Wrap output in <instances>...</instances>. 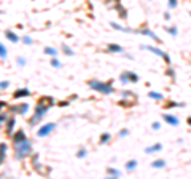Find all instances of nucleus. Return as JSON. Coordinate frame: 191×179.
I'll return each instance as SVG.
<instances>
[{
  "label": "nucleus",
  "instance_id": "20e7f679",
  "mask_svg": "<svg viewBox=\"0 0 191 179\" xmlns=\"http://www.w3.org/2000/svg\"><path fill=\"white\" fill-rule=\"evenodd\" d=\"M5 149H7L5 144L0 146V163H2V160H3V154H5Z\"/></svg>",
  "mask_w": 191,
  "mask_h": 179
},
{
  "label": "nucleus",
  "instance_id": "f257e3e1",
  "mask_svg": "<svg viewBox=\"0 0 191 179\" xmlns=\"http://www.w3.org/2000/svg\"><path fill=\"white\" fill-rule=\"evenodd\" d=\"M53 128H54V125H53V123H49V125H46V128H41V130L38 131V134H40V136L48 134V133H49L51 130H53Z\"/></svg>",
  "mask_w": 191,
  "mask_h": 179
},
{
  "label": "nucleus",
  "instance_id": "0eeeda50",
  "mask_svg": "<svg viewBox=\"0 0 191 179\" xmlns=\"http://www.w3.org/2000/svg\"><path fill=\"white\" fill-rule=\"evenodd\" d=\"M8 39H10V40H13V42H15V40H16V37H15V35L11 34V32H8Z\"/></svg>",
  "mask_w": 191,
  "mask_h": 179
},
{
  "label": "nucleus",
  "instance_id": "423d86ee",
  "mask_svg": "<svg viewBox=\"0 0 191 179\" xmlns=\"http://www.w3.org/2000/svg\"><path fill=\"white\" fill-rule=\"evenodd\" d=\"M26 94H27V91H16V93H15L16 98H19V96H26Z\"/></svg>",
  "mask_w": 191,
  "mask_h": 179
},
{
  "label": "nucleus",
  "instance_id": "9b49d317",
  "mask_svg": "<svg viewBox=\"0 0 191 179\" xmlns=\"http://www.w3.org/2000/svg\"><path fill=\"white\" fill-rule=\"evenodd\" d=\"M169 3H170V5H172V7H175V0H170V2H169Z\"/></svg>",
  "mask_w": 191,
  "mask_h": 179
},
{
  "label": "nucleus",
  "instance_id": "7ed1b4c3",
  "mask_svg": "<svg viewBox=\"0 0 191 179\" xmlns=\"http://www.w3.org/2000/svg\"><path fill=\"white\" fill-rule=\"evenodd\" d=\"M15 142H24V133H22V131L16 133V136H15Z\"/></svg>",
  "mask_w": 191,
  "mask_h": 179
},
{
  "label": "nucleus",
  "instance_id": "f03ea898",
  "mask_svg": "<svg viewBox=\"0 0 191 179\" xmlns=\"http://www.w3.org/2000/svg\"><path fill=\"white\" fill-rule=\"evenodd\" d=\"M92 86H97V90L104 91V93H110V88H107L105 85H100V83H91Z\"/></svg>",
  "mask_w": 191,
  "mask_h": 179
},
{
  "label": "nucleus",
  "instance_id": "6e6552de",
  "mask_svg": "<svg viewBox=\"0 0 191 179\" xmlns=\"http://www.w3.org/2000/svg\"><path fill=\"white\" fill-rule=\"evenodd\" d=\"M0 56H5V50H3L2 45H0Z\"/></svg>",
  "mask_w": 191,
  "mask_h": 179
},
{
  "label": "nucleus",
  "instance_id": "1a4fd4ad",
  "mask_svg": "<svg viewBox=\"0 0 191 179\" xmlns=\"http://www.w3.org/2000/svg\"><path fill=\"white\" fill-rule=\"evenodd\" d=\"M110 48L113 50V51H119V47H115V45H110Z\"/></svg>",
  "mask_w": 191,
  "mask_h": 179
},
{
  "label": "nucleus",
  "instance_id": "39448f33",
  "mask_svg": "<svg viewBox=\"0 0 191 179\" xmlns=\"http://www.w3.org/2000/svg\"><path fill=\"white\" fill-rule=\"evenodd\" d=\"M166 120L169 122V123H174V125H177V123H178V122H177V118H174V117H167V115H166Z\"/></svg>",
  "mask_w": 191,
  "mask_h": 179
},
{
  "label": "nucleus",
  "instance_id": "9d476101",
  "mask_svg": "<svg viewBox=\"0 0 191 179\" xmlns=\"http://www.w3.org/2000/svg\"><path fill=\"white\" fill-rule=\"evenodd\" d=\"M162 165H164L162 162H155V166H162Z\"/></svg>",
  "mask_w": 191,
  "mask_h": 179
}]
</instances>
